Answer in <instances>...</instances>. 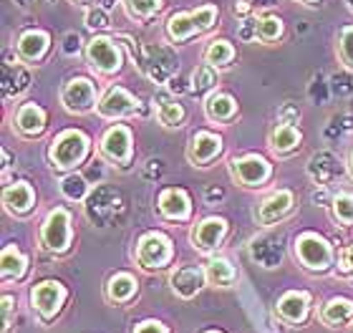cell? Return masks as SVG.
I'll return each mask as SVG.
<instances>
[{
	"label": "cell",
	"instance_id": "obj_11",
	"mask_svg": "<svg viewBox=\"0 0 353 333\" xmlns=\"http://www.w3.org/2000/svg\"><path fill=\"white\" fill-rule=\"evenodd\" d=\"M225 232H228V222L222 220V217H207V220H202L197 228H194V232H192V243H194L197 250L210 252L222 243Z\"/></svg>",
	"mask_w": 353,
	"mask_h": 333
},
{
	"label": "cell",
	"instance_id": "obj_12",
	"mask_svg": "<svg viewBox=\"0 0 353 333\" xmlns=\"http://www.w3.org/2000/svg\"><path fill=\"white\" fill-rule=\"evenodd\" d=\"M205 278H207V273L202 270V268L184 265L172 273L170 283H172V290H174L179 298H194L199 293V288H202Z\"/></svg>",
	"mask_w": 353,
	"mask_h": 333
},
{
	"label": "cell",
	"instance_id": "obj_19",
	"mask_svg": "<svg viewBox=\"0 0 353 333\" xmlns=\"http://www.w3.org/2000/svg\"><path fill=\"white\" fill-rule=\"evenodd\" d=\"M15 126L21 129L26 137H36L46 129V114L41 106L36 104H26L21 106L18 111V117H15Z\"/></svg>",
	"mask_w": 353,
	"mask_h": 333
},
{
	"label": "cell",
	"instance_id": "obj_20",
	"mask_svg": "<svg viewBox=\"0 0 353 333\" xmlns=\"http://www.w3.org/2000/svg\"><path fill=\"white\" fill-rule=\"evenodd\" d=\"M301 144V132L293 124H280L270 134V147L275 154H288Z\"/></svg>",
	"mask_w": 353,
	"mask_h": 333
},
{
	"label": "cell",
	"instance_id": "obj_30",
	"mask_svg": "<svg viewBox=\"0 0 353 333\" xmlns=\"http://www.w3.org/2000/svg\"><path fill=\"white\" fill-rule=\"evenodd\" d=\"M333 217L343 225H353V194L333 197Z\"/></svg>",
	"mask_w": 353,
	"mask_h": 333
},
{
	"label": "cell",
	"instance_id": "obj_28",
	"mask_svg": "<svg viewBox=\"0 0 353 333\" xmlns=\"http://www.w3.org/2000/svg\"><path fill=\"white\" fill-rule=\"evenodd\" d=\"M157 117L164 126H179V121L184 119V109L172 99H162L159 101V109H157Z\"/></svg>",
	"mask_w": 353,
	"mask_h": 333
},
{
	"label": "cell",
	"instance_id": "obj_37",
	"mask_svg": "<svg viewBox=\"0 0 353 333\" xmlns=\"http://www.w3.org/2000/svg\"><path fill=\"white\" fill-rule=\"evenodd\" d=\"M341 273L343 275H353V245L343 252V258H341Z\"/></svg>",
	"mask_w": 353,
	"mask_h": 333
},
{
	"label": "cell",
	"instance_id": "obj_16",
	"mask_svg": "<svg viewBox=\"0 0 353 333\" xmlns=\"http://www.w3.org/2000/svg\"><path fill=\"white\" fill-rule=\"evenodd\" d=\"M159 210H162L164 217L170 220H187L190 217V197L182 192V190H164L159 194Z\"/></svg>",
	"mask_w": 353,
	"mask_h": 333
},
{
	"label": "cell",
	"instance_id": "obj_21",
	"mask_svg": "<svg viewBox=\"0 0 353 333\" xmlns=\"http://www.w3.org/2000/svg\"><path fill=\"white\" fill-rule=\"evenodd\" d=\"M351 316H353V301H348V298H333V301H328L323 305V311H321V321H323L325 326H341V323L351 321Z\"/></svg>",
	"mask_w": 353,
	"mask_h": 333
},
{
	"label": "cell",
	"instance_id": "obj_9",
	"mask_svg": "<svg viewBox=\"0 0 353 333\" xmlns=\"http://www.w3.org/2000/svg\"><path fill=\"white\" fill-rule=\"evenodd\" d=\"M232 174H235V179L240 185L260 187L265 179L270 177V164L258 154L243 157V159H232Z\"/></svg>",
	"mask_w": 353,
	"mask_h": 333
},
{
	"label": "cell",
	"instance_id": "obj_29",
	"mask_svg": "<svg viewBox=\"0 0 353 333\" xmlns=\"http://www.w3.org/2000/svg\"><path fill=\"white\" fill-rule=\"evenodd\" d=\"M124 3L132 18H149V15L159 13V8H162V0H124Z\"/></svg>",
	"mask_w": 353,
	"mask_h": 333
},
{
	"label": "cell",
	"instance_id": "obj_39",
	"mask_svg": "<svg viewBox=\"0 0 353 333\" xmlns=\"http://www.w3.org/2000/svg\"><path fill=\"white\" fill-rule=\"evenodd\" d=\"M248 10H250V6H248V3H240V6H235V13L237 15H245Z\"/></svg>",
	"mask_w": 353,
	"mask_h": 333
},
{
	"label": "cell",
	"instance_id": "obj_25",
	"mask_svg": "<svg viewBox=\"0 0 353 333\" xmlns=\"http://www.w3.org/2000/svg\"><path fill=\"white\" fill-rule=\"evenodd\" d=\"M0 263H3V281H18L26 273V258H23L21 250L13 248V245H8L6 250H3Z\"/></svg>",
	"mask_w": 353,
	"mask_h": 333
},
{
	"label": "cell",
	"instance_id": "obj_5",
	"mask_svg": "<svg viewBox=\"0 0 353 333\" xmlns=\"http://www.w3.org/2000/svg\"><path fill=\"white\" fill-rule=\"evenodd\" d=\"M66 301V288L56 281H43L38 283L36 288L30 290V303L43 319H53L61 311V305Z\"/></svg>",
	"mask_w": 353,
	"mask_h": 333
},
{
	"label": "cell",
	"instance_id": "obj_38",
	"mask_svg": "<svg viewBox=\"0 0 353 333\" xmlns=\"http://www.w3.org/2000/svg\"><path fill=\"white\" fill-rule=\"evenodd\" d=\"M10 308H13V298L6 296L3 298V323H6V331L10 326Z\"/></svg>",
	"mask_w": 353,
	"mask_h": 333
},
{
	"label": "cell",
	"instance_id": "obj_43",
	"mask_svg": "<svg viewBox=\"0 0 353 333\" xmlns=\"http://www.w3.org/2000/svg\"><path fill=\"white\" fill-rule=\"evenodd\" d=\"M351 170H353V154H351Z\"/></svg>",
	"mask_w": 353,
	"mask_h": 333
},
{
	"label": "cell",
	"instance_id": "obj_8",
	"mask_svg": "<svg viewBox=\"0 0 353 333\" xmlns=\"http://www.w3.org/2000/svg\"><path fill=\"white\" fill-rule=\"evenodd\" d=\"M101 154L114 164H129L132 159V132L126 126H111L101 137Z\"/></svg>",
	"mask_w": 353,
	"mask_h": 333
},
{
	"label": "cell",
	"instance_id": "obj_10",
	"mask_svg": "<svg viewBox=\"0 0 353 333\" xmlns=\"http://www.w3.org/2000/svg\"><path fill=\"white\" fill-rule=\"evenodd\" d=\"M137 99L124 91L121 86H111L106 91V97L99 101V114L103 119H121V117H132L134 111H137Z\"/></svg>",
	"mask_w": 353,
	"mask_h": 333
},
{
	"label": "cell",
	"instance_id": "obj_36",
	"mask_svg": "<svg viewBox=\"0 0 353 333\" xmlns=\"http://www.w3.org/2000/svg\"><path fill=\"white\" fill-rule=\"evenodd\" d=\"M134 333H170V331H167V326L159 323V321H144V323L137 326V331Z\"/></svg>",
	"mask_w": 353,
	"mask_h": 333
},
{
	"label": "cell",
	"instance_id": "obj_32",
	"mask_svg": "<svg viewBox=\"0 0 353 333\" xmlns=\"http://www.w3.org/2000/svg\"><path fill=\"white\" fill-rule=\"evenodd\" d=\"M86 182H83V177H79V174H71V177H66L63 182H61V192L66 194L68 200H83L86 197Z\"/></svg>",
	"mask_w": 353,
	"mask_h": 333
},
{
	"label": "cell",
	"instance_id": "obj_41",
	"mask_svg": "<svg viewBox=\"0 0 353 333\" xmlns=\"http://www.w3.org/2000/svg\"><path fill=\"white\" fill-rule=\"evenodd\" d=\"M303 3H308V6H313V3H318V0H303Z\"/></svg>",
	"mask_w": 353,
	"mask_h": 333
},
{
	"label": "cell",
	"instance_id": "obj_18",
	"mask_svg": "<svg viewBox=\"0 0 353 333\" xmlns=\"http://www.w3.org/2000/svg\"><path fill=\"white\" fill-rule=\"evenodd\" d=\"M33 200H36V194H33L30 185H26V182L6 187V192H3V205H6L10 212H15V215L28 212V210L33 208Z\"/></svg>",
	"mask_w": 353,
	"mask_h": 333
},
{
	"label": "cell",
	"instance_id": "obj_40",
	"mask_svg": "<svg viewBox=\"0 0 353 333\" xmlns=\"http://www.w3.org/2000/svg\"><path fill=\"white\" fill-rule=\"evenodd\" d=\"M275 0H255V6H272Z\"/></svg>",
	"mask_w": 353,
	"mask_h": 333
},
{
	"label": "cell",
	"instance_id": "obj_27",
	"mask_svg": "<svg viewBox=\"0 0 353 333\" xmlns=\"http://www.w3.org/2000/svg\"><path fill=\"white\" fill-rule=\"evenodd\" d=\"M235 59V48L228 43V41H212V43L207 46L205 51V61L210 66H228L230 61Z\"/></svg>",
	"mask_w": 353,
	"mask_h": 333
},
{
	"label": "cell",
	"instance_id": "obj_35",
	"mask_svg": "<svg viewBox=\"0 0 353 333\" xmlns=\"http://www.w3.org/2000/svg\"><path fill=\"white\" fill-rule=\"evenodd\" d=\"M86 26H88V28H106V26H109V15L103 13L101 8H96V10H88Z\"/></svg>",
	"mask_w": 353,
	"mask_h": 333
},
{
	"label": "cell",
	"instance_id": "obj_42",
	"mask_svg": "<svg viewBox=\"0 0 353 333\" xmlns=\"http://www.w3.org/2000/svg\"><path fill=\"white\" fill-rule=\"evenodd\" d=\"M348 8H351V10H353V0H348Z\"/></svg>",
	"mask_w": 353,
	"mask_h": 333
},
{
	"label": "cell",
	"instance_id": "obj_31",
	"mask_svg": "<svg viewBox=\"0 0 353 333\" xmlns=\"http://www.w3.org/2000/svg\"><path fill=\"white\" fill-rule=\"evenodd\" d=\"M280 33H283V21L275 15H268V18L258 21V38H263V41H278Z\"/></svg>",
	"mask_w": 353,
	"mask_h": 333
},
{
	"label": "cell",
	"instance_id": "obj_13",
	"mask_svg": "<svg viewBox=\"0 0 353 333\" xmlns=\"http://www.w3.org/2000/svg\"><path fill=\"white\" fill-rule=\"evenodd\" d=\"M290 208H293V194L288 192V190H280V192L270 194V197L260 205L258 222L260 225H272V222L283 220V217L290 212Z\"/></svg>",
	"mask_w": 353,
	"mask_h": 333
},
{
	"label": "cell",
	"instance_id": "obj_26",
	"mask_svg": "<svg viewBox=\"0 0 353 333\" xmlns=\"http://www.w3.org/2000/svg\"><path fill=\"white\" fill-rule=\"evenodd\" d=\"M167 33H170L172 41H184L190 38L192 33H199L197 23H194V15L192 13H174L167 23Z\"/></svg>",
	"mask_w": 353,
	"mask_h": 333
},
{
	"label": "cell",
	"instance_id": "obj_15",
	"mask_svg": "<svg viewBox=\"0 0 353 333\" xmlns=\"http://www.w3.org/2000/svg\"><path fill=\"white\" fill-rule=\"evenodd\" d=\"M308 303L310 298L308 293H285V296L278 301V313L280 319L288 321V323H301L308 316Z\"/></svg>",
	"mask_w": 353,
	"mask_h": 333
},
{
	"label": "cell",
	"instance_id": "obj_2",
	"mask_svg": "<svg viewBox=\"0 0 353 333\" xmlns=\"http://www.w3.org/2000/svg\"><path fill=\"white\" fill-rule=\"evenodd\" d=\"M41 243H43L46 250L51 252H63L71 245V215H68V210L56 208L46 215L43 228H41Z\"/></svg>",
	"mask_w": 353,
	"mask_h": 333
},
{
	"label": "cell",
	"instance_id": "obj_22",
	"mask_svg": "<svg viewBox=\"0 0 353 333\" xmlns=\"http://www.w3.org/2000/svg\"><path fill=\"white\" fill-rule=\"evenodd\" d=\"M205 109H207V117L212 119V121H230V119L235 117L237 104L230 94H212V97L207 99Z\"/></svg>",
	"mask_w": 353,
	"mask_h": 333
},
{
	"label": "cell",
	"instance_id": "obj_17",
	"mask_svg": "<svg viewBox=\"0 0 353 333\" xmlns=\"http://www.w3.org/2000/svg\"><path fill=\"white\" fill-rule=\"evenodd\" d=\"M46 48H48V36L43 30H28L18 38V56L28 63H36V61L43 59Z\"/></svg>",
	"mask_w": 353,
	"mask_h": 333
},
{
	"label": "cell",
	"instance_id": "obj_14",
	"mask_svg": "<svg viewBox=\"0 0 353 333\" xmlns=\"http://www.w3.org/2000/svg\"><path fill=\"white\" fill-rule=\"evenodd\" d=\"M222 152V139L217 134H210V132H199L192 137V144H190V162L194 164H207L212 162L214 157Z\"/></svg>",
	"mask_w": 353,
	"mask_h": 333
},
{
	"label": "cell",
	"instance_id": "obj_34",
	"mask_svg": "<svg viewBox=\"0 0 353 333\" xmlns=\"http://www.w3.org/2000/svg\"><path fill=\"white\" fill-rule=\"evenodd\" d=\"M341 61L353 68V28H346L341 36Z\"/></svg>",
	"mask_w": 353,
	"mask_h": 333
},
{
	"label": "cell",
	"instance_id": "obj_7",
	"mask_svg": "<svg viewBox=\"0 0 353 333\" xmlns=\"http://www.w3.org/2000/svg\"><path fill=\"white\" fill-rule=\"evenodd\" d=\"M86 56H88V63L94 68H99L101 74H114L121 68V51H119V46L111 41V38H94V41H88L86 46Z\"/></svg>",
	"mask_w": 353,
	"mask_h": 333
},
{
	"label": "cell",
	"instance_id": "obj_24",
	"mask_svg": "<svg viewBox=\"0 0 353 333\" xmlns=\"http://www.w3.org/2000/svg\"><path fill=\"white\" fill-rule=\"evenodd\" d=\"M207 281L212 283V285H220V288H228V285H232L237 278L235 268H232V263L225 258H214L210 260V265H207Z\"/></svg>",
	"mask_w": 353,
	"mask_h": 333
},
{
	"label": "cell",
	"instance_id": "obj_33",
	"mask_svg": "<svg viewBox=\"0 0 353 333\" xmlns=\"http://www.w3.org/2000/svg\"><path fill=\"white\" fill-rule=\"evenodd\" d=\"M214 81H217V76H214V66L205 63V66H199L197 71H194V83H192V89L197 91V94H202V91L212 89Z\"/></svg>",
	"mask_w": 353,
	"mask_h": 333
},
{
	"label": "cell",
	"instance_id": "obj_4",
	"mask_svg": "<svg viewBox=\"0 0 353 333\" xmlns=\"http://www.w3.org/2000/svg\"><path fill=\"white\" fill-rule=\"evenodd\" d=\"M172 260V243L170 237L159 235V232H149L139 240L137 248V263L147 270L154 268H164Z\"/></svg>",
	"mask_w": 353,
	"mask_h": 333
},
{
	"label": "cell",
	"instance_id": "obj_6",
	"mask_svg": "<svg viewBox=\"0 0 353 333\" xmlns=\"http://www.w3.org/2000/svg\"><path fill=\"white\" fill-rule=\"evenodd\" d=\"M61 101L66 106L68 111H74V114H86L96 106V89L94 83L79 76V79H71V81L63 86L61 91Z\"/></svg>",
	"mask_w": 353,
	"mask_h": 333
},
{
	"label": "cell",
	"instance_id": "obj_44",
	"mask_svg": "<svg viewBox=\"0 0 353 333\" xmlns=\"http://www.w3.org/2000/svg\"><path fill=\"white\" fill-rule=\"evenodd\" d=\"M207 333H217V331H207Z\"/></svg>",
	"mask_w": 353,
	"mask_h": 333
},
{
	"label": "cell",
	"instance_id": "obj_23",
	"mask_svg": "<svg viewBox=\"0 0 353 333\" xmlns=\"http://www.w3.org/2000/svg\"><path fill=\"white\" fill-rule=\"evenodd\" d=\"M134 293H137V281L129 273H117L106 285V296L114 303H126Z\"/></svg>",
	"mask_w": 353,
	"mask_h": 333
},
{
	"label": "cell",
	"instance_id": "obj_3",
	"mask_svg": "<svg viewBox=\"0 0 353 333\" xmlns=\"http://www.w3.org/2000/svg\"><path fill=\"white\" fill-rule=\"evenodd\" d=\"M295 252L308 270H325L333 263L331 245L325 243L323 237L313 235V232H305L295 240Z\"/></svg>",
	"mask_w": 353,
	"mask_h": 333
},
{
	"label": "cell",
	"instance_id": "obj_1",
	"mask_svg": "<svg viewBox=\"0 0 353 333\" xmlns=\"http://www.w3.org/2000/svg\"><path fill=\"white\" fill-rule=\"evenodd\" d=\"M86 154L88 137L83 132H63L51 147L53 167H59V170H71L76 164H81Z\"/></svg>",
	"mask_w": 353,
	"mask_h": 333
}]
</instances>
